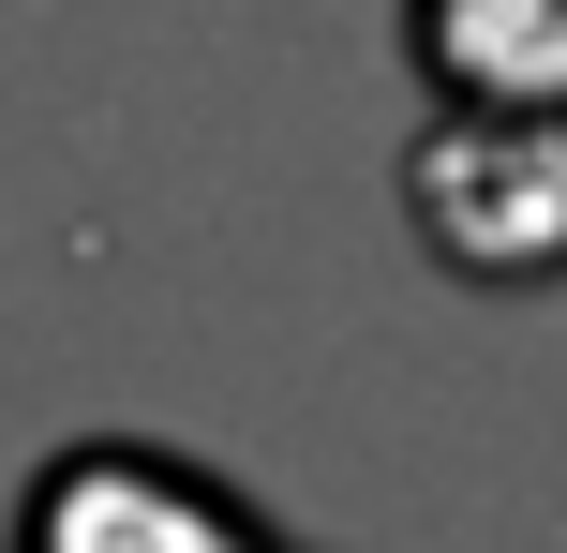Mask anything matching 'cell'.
<instances>
[{
  "label": "cell",
  "instance_id": "cell-2",
  "mask_svg": "<svg viewBox=\"0 0 567 553\" xmlns=\"http://www.w3.org/2000/svg\"><path fill=\"white\" fill-rule=\"evenodd\" d=\"M16 553H313V539H284L225 464H195V449L75 434L16 494Z\"/></svg>",
  "mask_w": 567,
  "mask_h": 553
},
{
  "label": "cell",
  "instance_id": "cell-3",
  "mask_svg": "<svg viewBox=\"0 0 567 553\" xmlns=\"http://www.w3.org/2000/svg\"><path fill=\"white\" fill-rule=\"evenodd\" d=\"M433 105H553L567 120V0H403Z\"/></svg>",
  "mask_w": 567,
  "mask_h": 553
},
{
  "label": "cell",
  "instance_id": "cell-1",
  "mask_svg": "<svg viewBox=\"0 0 567 553\" xmlns=\"http://www.w3.org/2000/svg\"><path fill=\"white\" fill-rule=\"evenodd\" d=\"M403 209H419V255L478 299L567 285V120L553 105H449L403 150Z\"/></svg>",
  "mask_w": 567,
  "mask_h": 553
}]
</instances>
